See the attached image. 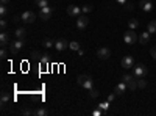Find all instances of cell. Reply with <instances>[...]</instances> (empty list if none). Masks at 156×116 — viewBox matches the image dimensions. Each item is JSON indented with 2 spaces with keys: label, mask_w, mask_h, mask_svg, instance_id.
<instances>
[{
  "label": "cell",
  "mask_w": 156,
  "mask_h": 116,
  "mask_svg": "<svg viewBox=\"0 0 156 116\" xmlns=\"http://www.w3.org/2000/svg\"><path fill=\"white\" fill-rule=\"evenodd\" d=\"M115 2L119 3V5H125V3H126V0H115Z\"/></svg>",
  "instance_id": "60d3db41"
},
{
  "label": "cell",
  "mask_w": 156,
  "mask_h": 116,
  "mask_svg": "<svg viewBox=\"0 0 156 116\" xmlns=\"http://www.w3.org/2000/svg\"><path fill=\"white\" fill-rule=\"evenodd\" d=\"M126 89H128V85H126L125 82H120L119 85L114 88V93H115V96H122V94L126 91Z\"/></svg>",
  "instance_id": "4fadbf2b"
},
{
  "label": "cell",
  "mask_w": 156,
  "mask_h": 116,
  "mask_svg": "<svg viewBox=\"0 0 156 116\" xmlns=\"http://www.w3.org/2000/svg\"><path fill=\"white\" fill-rule=\"evenodd\" d=\"M100 110H103V111H108V108H109V102L106 100V102H100V104L97 105Z\"/></svg>",
  "instance_id": "cb8c5ba5"
},
{
  "label": "cell",
  "mask_w": 156,
  "mask_h": 116,
  "mask_svg": "<svg viewBox=\"0 0 156 116\" xmlns=\"http://www.w3.org/2000/svg\"><path fill=\"white\" fill-rule=\"evenodd\" d=\"M114 99H115V93H111V94H108V97H106V100L109 102V104H111Z\"/></svg>",
  "instance_id": "8d00e7d4"
},
{
  "label": "cell",
  "mask_w": 156,
  "mask_h": 116,
  "mask_svg": "<svg viewBox=\"0 0 156 116\" xmlns=\"http://www.w3.org/2000/svg\"><path fill=\"white\" fill-rule=\"evenodd\" d=\"M150 32H144L140 36H139V43L140 44H147V43H150Z\"/></svg>",
  "instance_id": "9a60e30c"
},
{
  "label": "cell",
  "mask_w": 156,
  "mask_h": 116,
  "mask_svg": "<svg viewBox=\"0 0 156 116\" xmlns=\"http://www.w3.org/2000/svg\"><path fill=\"white\" fill-rule=\"evenodd\" d=\"M128 89H129V91H134V89L137 88V80H134V79H131V80H129L128 83Z\"/></svg>",
  "instance_id": "ac0fdd59"
},
{
  "label": "cell",
  "mask_w": 156,
  "mask_h": 116,
  "mask_svg": "<svg viewBox=\"0 0 156 116\" xmlns=\"http://www.w3.org/2000/svg\"><path fill=\"white\" fill-rule=\"evenodd\" d=\"M76 83L80 85L81 88L87 89V91H89V89H92V88H94V80H92V77H90V75H84V74L78 75Z\"/></svg>",
  "instance_id": "6da1fadb"
},
{
  "label": "cell",
  "mask_w": 156,
  "mask_h": 116,
  "mask_svg": "<svg viewBox=\"0 0 156 116\" xmlns=\"http://www.w3.org/2000/svg\"><path fill=\"white\" fill-rule=\"evenodd\" d=\"M89 96L92 97V99L98 97V89H95V88H92V89H89Z\"/></svg>",
  "instance_id": "1f68e13d"
},
{
  "label": "cell",
  "mask_w": 156,
  "mask_h": 116,
  "mask_svg": "<svg viewBox=\"0 0 156 116\" xmlns=\"http://www.w3.org/2000/svg\"><path fill=\"white\" fill-rule=\"evenodd\" d=\"M150 55L156 60V47H151V49H150Z\"/></svg>",
  "instance_id": "74e56055"
},
{
  "label": "cell",
  "mask_w": 156,
  "mask_h": 116,
  "mask_svg": "<svg viewBox=\"0 0 156 116\" xmlns=\"http://www.w3.org/2000/svg\"><path fill=\"white\" fill-rule=\"evenodd\" d=\"M22 47H23V39H19V38H17L16 41H11L9 43V52H11V55H17Z\"/></svg>",
  "instance_id": "3957f363"
},
{
  "label": "cell",
  "mask_w": 156,
  "mask_h": 116,
  "mask_svg": "<svg viewBox=\"0 0 156 116\" xmlns=\"http://www.w3.org/2000/svg\"><path fill=\"white\" fill-rule=\"evenodd\" d=\"M97 57H98L100 60H108V58L111 57V50H109L108 47H100V49L97 50Z\"/></svg>",
  "instance_id": "8fae6325"
},
{
  "label": "cell",
  "mask_w": 156,
  "mask_h": 116,
  "mask_svg": "<svg viewBox=\"0 0 156 116\" xmlns=\"http://www.w3.org/2000/svg\"><path fill=\"white\" fill-rule=\"evenodd\" d=\"M128 27L131 28V30H136V28L139 27V21H137V19H129V21H128Z\"/></svg>",
  "instance_id": "e0dca14e"
},
{
  "label": "cell",
  "mask_w": 156,
  "mask_h": 116,
  "mask_svg": "<svg viewBox=\"0 0 156 116\" xmlns=\"http://www.w3.org/2000/svg\"><path fill=\"white\" fill-rule=\"evenodd\" d=\"M131 79H134V75H131V74H123L122 75V82H125V83H128Z\"/></svg>",
  "instance_id": "f1b7e54d"
},
{
  "label": "cell",
  "mask_w": 156,
  "mask_h": 116,
  "mask_svg": "<svg viewBox=\"0 0 156 116\" xmlns=\"http://www.w3.org/2000/svg\"><path fill=\"white\" fill-rule=\"evenodd\" d=\"M81 13H83V11H81V8L78 6V5H69V6H67V14L72 16V17H78Z\"/></svg>",
  "instance_id": "9c48e42d"
},
{
  "label": "cell",
  "mask_w": 156,
  "mask_h": 116,
  "mask_svg": "<svg viewBox=\"0 0 156 116\" xmlns=\"http://www.w3.org/2000/svg\"><path fill=\"white\" fill-rule=\"evenodd\" d=\"M94 8H92V5H84V6H81V11H83V14H87V13H90Z\"/></svg>",
  "instance_id": "f546056e"
},
{
  "label": "cell",
  "mask_w": 156,
  "mask_h": 116,
  "mask_svg": "<svg viewBox=\"0 0 156 116\" xmlns=\"http://www.w3.org/2000/svg\"><path fill=\"white\" fill-rule=\"evenodd\" d=\"M30 55H31V58H33V60H36V61H41V58H42V54L39 52V50H33V52H31Z\"/></svg>",
  "instance_id": "d6986e66"
},
{
  "label": "cell",
  "mask_w": 156,
  "mask_h": 116,
  "mask_svg": "<svg viewBox=\"0 0 156 116\" xmlns=\"http://www.w3.org/2000/svg\"><path fill=\"white\" fill-rule=\"evenodd\" d=\"M125 5H126V6H125V8H126V9H128V11H129V9H133V3H128V2H126V3H125Z\"/></svg>",
  "instance_id": "f35d334b"
},
{
  "label": "cell",
  "mask_w": 156,
  "mask_h": 116,
  "mask_svg": "<svg viewBox=\"0 0 156 116\" xmlns=\"http://www.w3.org/2000/svg\"><path fill=\"white\" fill-rule=\"evenodd\" d=\"M9 54H11V52H8L5 47H2V50H0V58H2V60H6Z\"/></svg>",
  "instance_id": "484cf974"
},
{
  "label": "cell",
  "mask_w": 156,
  "mask_h": 116,
  "mask_svg": "<svg viewBox=\"0 0 156 116\" xmlns=\"http://www.w3.org/2000/svg\"><path fill=\"white\" fill-rule=\"evenodd\" d=\"M34 5H37L39 8L48 6V0H34Z\"/></svg>",
  "instance_id": "603a6c76"
},
{
  "label": "cell",
  "mask_w": 156,
  "mask_h": 116,
  "mask_svg": "<svg viewBox=\"0 0 156 116\" xmlns=\"http://www.w3.org/2000/svg\"><path fill=\"white\" fill-rule=\"evenodd\" d=\"M147 30H148L150 33H156V21H151V22L148 24V27H147Z\"/></svg>",
  "instance_id": "d4e9b609"
},
{
  "label": "cell",
  "mask_w": 156,
  "mask_h": 116,
  "mask_svg": "<svg viewBox=\"0 0 156 116\" xmlns=\"http://www.w3.org/2000/svg\"><path fill=\"white\" fill-rule=\"evenodd\" d=\"M120 64H122V68H123V69H133V66H134V60H133L131 55H125V57L122 58Z\"/></svg>",
  "instance_id": "8992f818"
},
{
  "label": "cell",
  "mask_w": 156,
  "mask_h": 116,
  "mask_svg": "<svg viewBox=\"0 0 156 116\" xmlns=\"http://www.w3.org/2000/svg\"><path fill=\"white\" fill-rule=\"evenodd\" d=\"M53 16V8L51 6H44V8H39V17L42 21H47Z\"/></svg>",
  "instance_id": "5b68a950"
},
{
  "label": "cell",
  "mask_w": 156,
  "mask_h": 116,
  "mask_svg": "<svg viewBox=\"0 0 156 116\" xmlns=\"http://www.w3.org/2000/svg\"><path fill=\"white\" fill-rule=\"evenodd\" d=\"M69 49H70V50H76V52H78V50H80L81 47H80V43L72 41V43H69Z\"/></svg>",
  "instance_id": "7402d4cb"
},
{
  "label": "cell",
  "mask_w": 156,
  "mask_h": 116,
  "mask_svg": "<svg viewBox=\"0 0 156 116\" xmlns=\"http://www.w3.org/2000/svg\"><path fill=\"white\" fill-rule=\"evenodd\" d=\"M123 41H125V44H134L136 41H137V35H136V32L134 30H126L125 33H123Z\"/></svg>",
  "instance_id": "277c9868"
},
{
  "label": "cell",
  "mask_w": 156,
  "mask_h": 116,
  "mask_svg": "<svg viewBox=\"0 0 156 116\" xmlns=\"http://www.w3.org/2000/svg\"><path fill=\"white\" fill-rule=\"evenodd\" d=\"M25 28H16V32H14V35H16V38H19V39H23V36H25Z\"/></svg>",
  "instance_id": "44dd1931"
},
{
  "label": "cell",
  "mask_w": 156,
  "mask_h": 116,
  "mask_svg": "<svg viewBox=\"0 0 156 116\" xmlns=\"http://www.w3.org/2000/svg\"><path fill=\"white\" fill-rule=\"evenodd\" d=\"M20 17H22V22H25V24H33L34 19H36V16H34L33 11H23Z\"/></svg>",
  "instance_id": "ba28073f"
},
{
  "label": "cell",
  "mask_w": 156,
  "mask_h": 116,
  "mask_svg": "<svg viewBox=\"0 0 156 116\" xmlns=\"http://www.w3.org/2000/svg\"><path fill=\"white\" fill-rule=\"evenodd\" d=\"M9 0H0V5H8Z\"/></svg>",
  "instance_id": "ab89813d"
},
{
  "label": "cell",
  "mask_w": 156,
  "mask_h": 116,
  "mask_svg": "<svg viewBox=\"0 0 156 116\" xmlns=\"http://www.w3.org/2000/svg\"><path fill=\"white\" fill-rule=\"evenodd\" d=\"M6 27H8V22H6L5 19H2V22H0V28H2V30H6Z\"/></svg>",
  "instance_id": "d590c367"
},
{
  "label": "cell",
  "mask_w": 156,
  "mask_h": 116,
  "mask_svg": "<svg viewBox=\"0 0 156 116\" xmlns=\"http://www.w3.org/2000/svg\"><path fill=\"white\" fill-rule=\"evenodd\" d=\"M42 46L45 49H50V47H55V41L53 39H50V38H45V39L42 41Z\"/></svg>",
  "instance_id": "2e32d148"
},
{
  "label": "cell",
  "mask_w": 156,
  "mask_h": 116,
  "mask_svg": "<svg viewBox=\"0 0 156 116\" xmlns=\"http://www.w3.org/2000/svg\"><path fill=\"white\" fill-rule=\"evenodd\" d=\"M47 114H48L47 108H37V110H34V116H47Z\"/></svg>",
  "instance_id": "ffe728a7"
},
{
  "label": "cell",
  "mask_w": 156,
  "mask_h": 116,
  "mask_svg": "<svg viewBox=\"0 0 156 116\" xmlns=\"http://www.w3.org/2000/svg\"><path fill=\"white\" fill-rule=\"evenodd\" d=\"M139 8H140L142 11L150 13V11L153 9V3L150 2V0H140V2H139Z\"/></svg>",
  "instance_id": "7c38bea8"
},
{
  "label": "cell",
  "mask_w": 156,
  "mask_h": 116,
  "mask_svg": "<svg viewBox=\"0 0 156 116\" xmlns=\"http://www.w3.org/2000/svg\"><path fill=\"white\" fill-rule=\"evenodd\" d=\"M41 66H48V63H50V58L47 57V55H42V58H41Z\"/></svg>",
  "instance_id": "4316f807"
},
{
  "label": "cell",
  "mask_w": 156,
  "mask_h": 116,
  "mask_svg": "<svg viewBox=\"0 0 156 116\" xmlns=\"http://www.w3.org/2000/svg\"><path fill=\"white\" fill-rule=\"evenodd\" d=\"M147 86V80H144V77L137 79V88H145Z\"/></svg>",
  "instance_id": "83f0119b"
},
{
  "label": "cell",
  "mask_w": 156,
  "mask_h": 116,
  "mask_svg": "<svg viewBox=\"0 0 156 116\" xmlns=\"http://www.w3.org/2000/svg\"><path fill=\"white\" fill-rule=\"evenodd\" d=\"M6 14H8V8H6V5H2V6H0V16L5 17Z\"/></svg>",
  "instance_id": "4dcf8cb0"
},
{
  "label": "cell",
  "mask_w": 156,
  "mask_h": 116,
  "mask_svg": "<svg viewBox=\"0 0 156 116\" xmlns=\"http://www.w3.org/2000/svg\"><path fill=\"white\" fill-rule=\"evenodd\" d=\"M69 47V43L64 39V38H59V39L55 41V49L58 50V52H62V50H66Z\"/></svg>",
  "instance_id": "30bf717a"
},
{
  "label": "cell",
  "mask_w": 156,
  "mask_h": 116,
  "mask_svg": "<svg viewBox=\"0 0 156 116\" xmlns=\"http://www.w3.org/2000/svg\"><path fill=\"white\" fill-rule=\"evenodd\" d=\"M89 24V19L86 17V14H80L76 17V28L78 30H84Z\"/></svg>",
  "instance_id": "52a82bcc"
},
{
  "label": "cell",
  "mask_w": 156,
  "mask_h": 116,
  "mask_svg": "<svg viewBox=\"0 0 156 116\" xmlns=\"http://www.w3.org/2000/svg\"><path fill=\"white\" fill-rule=\"evenodd\" d=\"M103 113H105V111H103V110H100L98 107H97V108H95V110L92 111V114H94V116H101Z\"/></svg>",
  "instance_id": "836d02e7"
},
{
  "label": "cell",
  "mask_w": 156,
  "mask_h": 116,
  "mask_svg": "<svg viewBox=\"0 0 156 116\" xmlns=\"http://www.w3.org/2000/svg\"><path fill=\"white\" fill-rule=\"evenodd\" d=\"M9 43H11V41H9V35H8L6 32H2V35H0V46L6 47Z\"/></svg>",
  "instance_id": "5bb4252c"
},
{
  "label": "cell",
  "mask_w": 156,
  "mask_h": 116,
  "mask_svg": "<svg viewBox=\"0 0 156 116\" xmlns=\"http://www.w3.org/2000/svg\"><path fill=\"white\" fill-rule=\"evenodd\" d=\"M147 72H148L147 68H145L142 63L134 64V66H133V75H134V79H140V77H145Z\"/></svg>",
  "instance_id": "7a4b0ae2"
},
{
  "label": "cell",
  "mask_w": 156,
  "mask_h": 116,
  "mask_svg": "<svg viewBox=\"0 0 156 116\" xmlns=\"http://www.w3.org/2000/svg\"><path fill=\"white\" fill-rule=\"evenodd\" d=\"M22 114H23V116H30V114H34V111H31V110H28V108H23V110H22Z\"/></svg>",
  "instance_id": "e575fe53"
},
{
  "label": "cell",
  "mask_w": 156,
  "mask_h": 116,
  "mask_svg": "<svg viewBox=\"0 0 156 116\" xmlns=\"http://www.w3.org/2000/svg\"><path fill=\"white\" fill-rule=\"evenodd\" d=\"M8 100H9V94L3 91L2 93V104H5V102H8Z\"/></svg>",
  "instance_id": "d6a6232c"
}]
</instances>
